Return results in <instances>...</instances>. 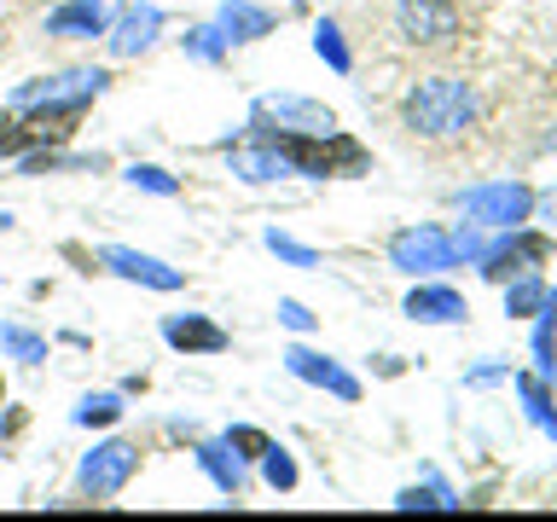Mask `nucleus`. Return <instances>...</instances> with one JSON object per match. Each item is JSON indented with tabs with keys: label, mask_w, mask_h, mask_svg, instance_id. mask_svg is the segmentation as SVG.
Returning <instances> with one entry per match:
<instances>
[{
	"label": "nucleus",
	"mask_w": 557,
	"mask_h": 522,
	"mask_svg": "<svg viewBox=\"0 0 557 522\" xmlns=\"http://www.w3.org/2000/svg\"><path fill=\"white\" fill-rule=\"evenodd\" d=\"M285 157L290 174H308V181H325V174H360L366 169V146L348 139L343 128L331 134H256Z\"/></svg>",
	"instance_id": "f257e3e1"
},
{
	"label": "nucleus",
	"mask_w": 557,
	"mask_h": 522,
	"mask_svg": "<svg viewBox=\"0 0 557 522\" xmlns=\"http://www.w3.org/2000/svg\"><path fill=\"white\" fill-rule=\"evenodd\" d=\"M476 116V94L453 76H430L407 94V128L424 139H459Z\"/></svg>",
	"instance_id": "f03ea898"
},
{
	"label": "nucleus",
	"mask_w": 557,
	"mask_h": 522,
	"mask_svg": "<svg viewBox=\"0 0 557 522\" xmlns=\"http://www.w3.org/2000/svg\"><path fill=\"white\" fill-rule=\"evenodd\" d=\"M111 76L104 70H64V76H41V82H24L12 94V111H47V104H70V111H87Z\"/></svg>",
	"instance_id": "7ed1b4c3"
},
{
	"label": "nucleus",
	"mask_w": 557,
	"mask_h": 522,
	"mask_svg": "<svg viewBox=\"0 0 557 522\" xmlns=\"http://www.w3.org/2000/svg\"><path fill=\"white\" fill-rule=\"evenodd\" d=\"M250 128L256 134H331L337 116L313 99H296V94H273V99H256L250 104Z\"/></svg>",
	"instance_id": "20e7f679"
},
{
	"label": "nucleus",
	"mask_w": 557,
	"mask_h": 522,
	"mask_svg": "<svg viewBox=\"0 0 557 522\" xmlns=\"http://www.w3.org/2000/svg\"><path fill=\"white\" fill-rule=\"evenodd\" d=\"M134 470H139V447H134V442H99V447L82 459L76 482H82V494L111 499V494H122V487L134 482Z\"/></svg>",
	"instance_id": "39448f33"
},
{
	"label": "nucleus",
	"mask_w": 557,
	"mask_h": 522,
	"mask_svg": "<svg viewBox=\"0 0 557 522\" xmlns=\"http://www.w3.org/2000/svg\"><path fill=\"white\" fill-rule=\"evenodd\" d=\"M395 29L412 47H447L459 35V7L453 0H395Z\"/></svg>",
	"instance_id": "423d86ee"
},
{
	"label": "nucleus",
	"mask_w": 557,
	"mask_h": 522,
	"mask_svg": "<svg viewBox=\"0 0 557 522\" xmlns=\"http://www.w3.org/2000/svg\"><path fill=\"white\" fill-rule=\"evenodd\" d=\"M453 256H459V244L442 226H407V233L389 238V261L400 273H442L453 268Z\"/></svg>",
	"instance_id": "0eeeda50"
},
{
	"label": "nucleus",
	"mask_w": 557,
	"mask_h": 522,
	"mask_svg": "<svg viewBox=\"0 0 557 522\" xmlns=\"http://www.w3.org/2000/svg\"><path fill=\"white\" fill-rule=\"evenodd\" d=\"M529 209H534V191L529 186H517V181H499V186H476V191H465V215L476 221V226H517L529 221Z\"/></svg>",
	"instance_id": "6e6552de"
},
{
	"label": "nucleus",
	"mask_w": 557,
	"mask_h": 522,
	"mask_svg": "<svg viewBox=\"0 0 557 522\" xmlns=\"http://www.w3.org/2000/svg\"><path fill=\"white\" fill-rule=\"evenodd\" d=\"M99 261L116 278H134V285H146V290H181L186 285L181 268H169V261H157V256H139V250H128V244H111Z\"/></svg>",
	"instance_id": "1a4fd4ad"
},
{
	"label": "nucleus",
	"mask_w": 557,
	"mask_h": 522,
	"mask_svg": "<svg viewBox=\"0 0 557 522\" xmlns=\"http://www.w3.org/2000/svg\"><path fill=\"white\" fill-rule=\"evenodd\" d=\"M122 0H70V7L47 12V35H64V41H87V35H104L111 29Z\"/></svg>",
	"instance_id": "9d476101"
},
{
	"label": "nucleus",
	"mask_w": 557,
	"mask_h": 522,
	"mask_svg": "<svg viewBox=\"0 0 557 522\" xmlns=\"http://www.w3.org/2000/svg\"><path fill=\"white\" fill-rule=\"evenodd\" d=\"M285 365H290V377L313 383V389H331L337 400H360V377H348L337 360L313 355V348H285Z\"/></svg>",
	"instance_id": "9b49d317"
},
{
	"label": "nucleus",
	"mask_w": 557,
	"mask_h": 522,
	"mask_svg": "<svg viewBox=\"0 0 557 522\" xmlns=\"http://www.w3.org/2000/svg\"><path fill=\"white\" fill-rule=\"evenodd\" d=\"M552 256V238H540V233H517V238H505V244H494V250H482V261H487V278L494 285H505L511 273H529L534 261H546Z\"/></svg>",
	"instance_id": "f8f14e48"
},
{
	"label": "nucleus",
	"mask_w": 557,
	"mask_h": 522,
	"mask_svg": "<svg viewBox=\"0 0 557 522\" xmlns=\"http://www.w3.org/2000/svg\"><path fill=\"white\" fill-rule=\"evenodd\" d=\"M163 343L181 355H226V331L203 313H169L163 320Z\"/></svg>",
	"instance_id": "ddd939ff"
},
{
	"label": "nucleus",
	"mask_w": 557,
	"mask_h": 522,
	"mask_svg": "<svg viewBox=\"0 0 557 522\" xmlns=\"http://www.w3.org/2000/svg\"><path fill=\"white\" fill-rule=\"evenodd\" d=\"M157 29H163V12L139 0V7H122V17H116L104 35H111V52H116V59H134V52H146V47L157 41Z\"/></svg>",
	"instance_id": "4468645a"
},
{
	"label": "nucleus",
	"mask_w": 557,
	"mask_h": 522,
	"mask_svg": "<svg viewBox=\"0 0 557 522\" xmlns=\"http://www.w3.org/2000/svg\"><path fill=\"white\" fill-rule=\"evenodd\" d=\"M215 29L226 35V47H244V41L273 35V12L256 7V0H226V7L215 12Z\"/></svg>",
	"instance_id": "2eb2a0df"
},
{
	"label": "nucleus",
	"mask_w": 557,
	"mask_h": 522,
	"mask_svg": "<svg viewBox=\"0 0 557 522\" xmlns=\"http://www.w3.org/2000/svg\"><path fill=\"white\" fill-rule=\"evenodd\" d=\"M198 464L209 470V482H215L226 499H238L244 482H250V470H244V452L226 442V435H221V442H203V447H198Z\"/></svg>",
	"instance_id": "dca6fc26"
},
{
	"label": "nucleus",
	"mask_w": 557,
	"mask_h": 522,
	"mask_svg": "<svg viewBox=\"0 0 557 522\" xmlns=\"http://www.w3.org/2000/svg\"><path fill=\"white\" fill-rule=\"evenodd\" d=\"M465 296L459 290H447V285H418L412 296H407V320H418V325H453V320H465Z\"/></svg>",
	"instance_id": "f3484780"
},
{
	"label": "nucleus",
	"mask_w": 557,
	"mask_h": 522,
	"mask_svg": "<svg viewBox=\"0 0 557 522\" xmlns=\"http://www.w3.org/2000/svg\"><path fill=\"white\" fill-rule=\"evenodd\" d=\"M226 163H233V174L250 181V186H268V181H278V174H290L285 157H278L268 139H256V146H226Z\"/></svg>",
	"instance_id": "a211bd4d"
},
{
	"label": "nucleus",
	"mask_w": 557,
	"mask_h": 522,
	"mask_svg": "<svg viewBox=\"0 0 557 522\" xmlns=\"http://www.w3.org/2000/svg\"><path fill=\"white\" fill-rule=\"evenodd\" d=\"M0 348H7L12 360H24V365L47 360V337H35V331H24V325H0Z\"/></svg>",
	"instance_id": "6ab92c4d"
},
{
	"label": "nucleus",
	"mask_w": 557,
	"mask_h": 522,
	"mask_svg": "<svg viewBox=\"0 0 557 522\" xmlns=\"http://www.w3.org/2000/svg\"><path fill=\"white\" fill-rule=\"evenodd\" d=\"M534 360H540V372H557V296H546V308H540V331H534Z\"/></svg>",
	"instance_id": "aec40b11"
},
{
	"label": "nucleus",
	"mask_w": 557,
	"mask_h": 522,
	"mask_svg": "<svg viewBox=\"0 0 557 522\" xmlns=\"http://www.w3.org/2000/svg\"><path fill=\"white\" fill-rule=\"evenodd\" d=\"M313 52H320V59L337 70V76H348V70H355V59H348V47H343V29H337V24H313Z\"/></svg>",
	"instance_id": "412c9836"
},
{
	"label": "nucleus",
	"mask_w": 557,
	"mask_h": 522,
	"mask_svg": "<svg viewBox=\"0 0 557 522\" xmlns=\"http://www.w3.org/2000/svg\"><path fill=\"white\" fill-rule=\"evenodd\" d=\"M546 285H540V278H517L511 290H505V313H511V320H522V313H540L546 308Z\"/></svg>",
	"instance_id": "4be33fe9"
},
{
	"label": "nucleus",
	"mask_w": 557,
	"mask_h": 522,
	"mask_svg": "<svg viewBox=\"0 0 557 522\" xmlns=\"http://www.w3.org/2000/svg\"><path fill=\"white\" fill-rule=\"evenodd\" d=\"M517 389H522V400H529V418L546 435H557V412H552V395H546V383L540 377H517Z\"/></svg>",
	"instance_id": "5701e85b"
},
{
	"label": "nucleus",
	"mask_w": 557,
	"mask_h": 522,
	"mask_svg": "<svg viewBox=\"0 0 557 522\" xmlns=\"http://www.w3.org/2000/svg\"><path fill=\"white\" fill-rule=\"evenodd\" d=\"M116 418H122V395H87L76 407V424H87V430H94V424H116Z\"/></svg>",
	"instance_id": "b1692460"
},
{
	"label": "nucleus",
	"mask_w": 557,
	"mask_h": 522,
	"mask_svg": "<svg viewBox=\"0 0 557 522\" xmlns=\"http://www.w3.org/2000/svg\"><path fill=\"white\" fill-rule=\"evenodd\" d=\"M261 470H268V482L278 487V494H290V487H296V459H290V452L278 447V442L261 452Z\"/></svg>",
	"instance_id": "393cba45"
},
{
	"label": "nucleus",
	"mask_w": 557,
	"mask_h": 522,
	"mask_svg": "<svg viewBox=\"0 0 557 522\" xmlns=\"http://www.w3.org/2000/svg\"><path fill=\"white\" fill-rule=\"evenodd\" d=\"M128 181H134L139 191H157V198H174V191H181V181H174L169 169H157V163H134Z\"/></svg>",
	"instance_id": "a878e982"
},
{
	"label": "nucleus",
	"mask_w": 557,
	"mask_h": 522,
	"mask_svg": "<svg viewBox=\"0 0 557 522\" xmlns=\"http://www.w3.org/2000/svg\"><path fill=\"white\" fill-rule=\"evenodd\" d=\"M268 250H273L278 261H296V268H313V261H320L308 244H296V238H285V233H268Z\"/></svg>",
	"instance_id": "bb28decb"
},
{
	"label": "nucleus",
	"mask_w": 557,
	"mask_h": 522,
	"mask_svg": "<svg viewBox=\"0 0 557 522\" xmlns=\"http://www.w3.org/2000/svg\"><path fill=\"white\" fill-rule=\"evenodd\" d=\"M191 59H221V52H226V35L215 29V24H203V29H191Z\"/></svg>",
	"instance_id": "cd10ccee"
},
{
	"label": "nucleus",
	"mask_w": 557,
	"mask_h": 522,
	"mask_svg": "<svg viewBox=\"0 0 557 522\" xmlns=\"http://www.w3.org/2000/svg\"><path fill=\"white\" fill-rule=\"evenodd\" d=\"M395 505H400V511H447L453 499L442 494V487H430V494H418V487H407V494H400Z\"/></svg>",
	"instance_id": "c85d7f7f"
},
{
	"label": "nucleus",
	"mask_w": 557,
	"mask_h": 522,
	"mask_svg": "<svg viewBox=\"0 0 557 522\" xmlns=\"http://www.w3.org/2000/svg\"><path fill=\"white\" fill-rule=\"evenodd\" d=\"M226 442H233L238 452H244V459H261V452H268L273 442H268V435H261V430H250V424H238V430H226Z\"/></svg>",
	"instance_id": "c756f323"
},
{
	"label": "nucleus",
	"mask_w": 557,
	"mask_h": 522,
	"mask_svg": "<svg viewBox=\"0 0 557 522\" xmlns=\"http://www.w3.org/2000/svg\"><path fill=\"white\" fill-rule=\"evenodd\" d=\"M278 320H285L290 331H313V313L302 302H278Z\"/></svg>",
	"instance_id": "7c9ffc66"
},
{
	"label": "nucleus",
	"mask_w": 557,
	"mask_h": 522,
	"mask_svg": "<svg viewBox=\"0 0 557 522\" xmlns=\"http://www.w3.org/2000/svg\"><path fill=\"white\" fill-rule=\"evenodd\" d=\"M0 407H7V377H0Z\"/></svg>",
	"instance_id": "2f4dec72"
},
{
	"label": "nucleus",
	"mask_w": 557,
	"mask_h": 522,
	"mask_svg": "<svg viewBox=\"0 0 557 522\" xmlns=\"http://www.w3.org/2000/svg\"><path fill=\"white\" fill-rule=\"evenodd\" d=\"M7 226H12V215H0V233H7Z\"/></svg>",
	"instance_id": "473e14b6"
},
{
	"label": "nucleus",
	"mask_w": 557,
	"mask_h": 522,
	"mask_svg": "<svg viewBox=\"0 0 557 522\" xmlns=\"http://www.w3.org/2000/svg\"><path fill=\"white\" fill-rule=\"evenodd\" d=\"M290 7H302V0H290Z\"/></svg>",
	"instance_id": "72a5a7b5"
}]
</instances>
